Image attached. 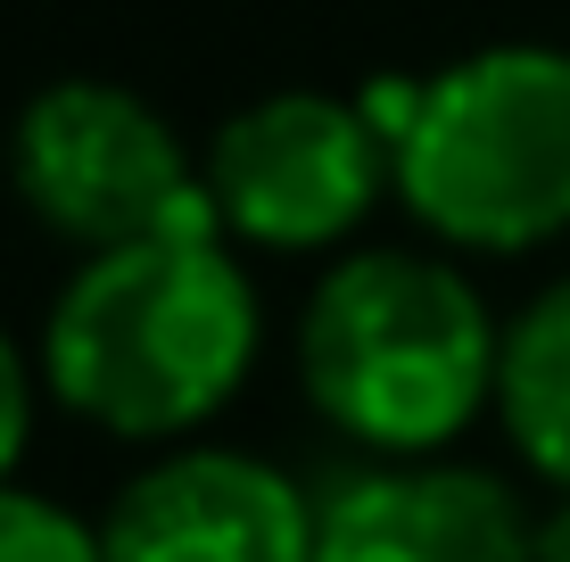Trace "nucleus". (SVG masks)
Returning a JSON list of instances; mask_svg holds the SVG:
<instances>
[{"mask_svg": "<svg viewBox=\"0 0 570 562\" xmlns=\"http://www.w3.org/2000/svg\"><path fill=\"white\" fill-rule=\"evenodd\" d=\"M265 298L224 231H157L75 265L42 323V390L132 447L207 431L248 390Z\"/></svg>", "mask_w": 570, "mask_h": 562, "instance_id": "f257e3e1", "label": "nucleus"}, {"mask_svg": "<svg viewBox=\"0 0 570 562\" xmlns=\"http://www.w3.org/2000/svg\"><path fill=\"white\" fill-rule=\"evenodd\" d=\"M356 100L430 240L529 257L570 231V50L488 42L430 75H372Z\"/></svg>", "mask_w": 570, "mask_h": 562, "instance_id": "f03ea898", "label": "nucleus"}, {"mask_svg": "<svg viewBox=\"0 0 570 562\" xmlns=\"http://www.w3.org/2000/svg\"><path fill=\"white\" fill-rule=\"evenodd\" d=\"M298 381L347 447L430 463L497 405L504 332L480 282L422 248H356L298 315Z\"/></svg>", "mask_w": 570, "mask_h": 562, "instance_id": "7ed1b4c3", "label": "nucleus"}, {"mask_svg": "<svg viewBox=\"0 0 570 562\" xmlns=\"http://www.w3.org/2000/svg\"><path fill=\"white\" fill-rule=\"evenodd\" d=\"M9 183L42 216V231L75 240L83 257L157 231H224L207 207L199 149H183V132L132 83H100V75H67L17 108Z\"/></svg>", "mask_w": 570, "mask_h": 562, "instance_id": "20e7f679", "label": "nucleus"}, {"mask_svg": "<svg viewBox=\"0 0 570 562\" xmlns=\"http://www.w3.org/2000/svg\"><path fill=\"white\" fill-rule=\"evenodd\" d=\"M199 174L224 240L273 248V257H314V248L356 240L381 190H397L381 125L364 116V100H340V91L248 100L215 125Z\"/></svg>", "mask_w": 570, "mask_h": 562, "instance_id": "39448f33", "label": "nucleus"}, {"mask_svg": "<svg viewBox=\"0 0 570 562\" xmlns=\"http://www.w3.org/2000/svg\"><path fill=\"white\" fill-rule=\"evenodd\" d=\"M108 562H314L323 505L248 447H166L116 489Z\"/></svg>", "mask_w": 570, "mask_h": 562, "instance_id": "423d86ee", "label": "nucleus"}, {"mask_svg": "<svg viewBox=\"0 0 570 562\" xmlns=\"http://www.w3.org/2000/svg\"><path fill=\"white\" fill-rule=\"evenodd\" d=\"M538 521L480 463H381L323 496L314 562H529Z\"/></svg>", "mask_w": 570, "mask_h": 562, "instance_id": "0eeeda50", "label": "nucleus"}, {"mask_svg": "<svg viewBox=\"0 0 570 562\" xmlns=\"http://www.w3.org/2000/svg\"><path fill=\"white\" fill-rule=\"evenodd\" d=\"M497 422L513 455L538 480L570 496V274L546 282L538 298L504 323V381H497Z\"/></svg>", "mask_w": 570, "mask_h": 562, "instance_id": "6e6552de", "label": "nucleus"}, {"mask_svg": "<svg viewBox=\"0 0 570 562\" xmlns=\"http://www.w3.org/2000/svg\"><path fill=\"white\" fill-rule=\"evenodd\" d=\"M0 562H108V538L33 489H0Z\"/></svg>", "mask_w": 570, "mask_h": 562, "instance_id": "1a4fd4ad", "label": "nucleus"}, {"mask_svg": "<svg viewBox=\"0 0 570 562\" xmlns=\"http://www.w3.org/2000/svg\"><path fill=\"white\" fill-rule=\"evenodd\" d=\"M33 447V364L0 332V489H17V463Z\"/></svg>", "mask_w": 570, "mask_h": 562, "instance_id": "9d476101", "label": "nucleus"}, {"mask_svg": "<svg viewBox=\"0 0 570 562\" xmlns=\"http://www.w3.org/2000/svg\"><path fill=\"white\" fill-rule=\"evenodd\" d=\"M529 562H570V496L538 521V554H529Z\"/></svg>", "mask_w": 570, "mask_h": 562, "instance_id": "9b49d317", "label": "nucleus"}]
</instances>
